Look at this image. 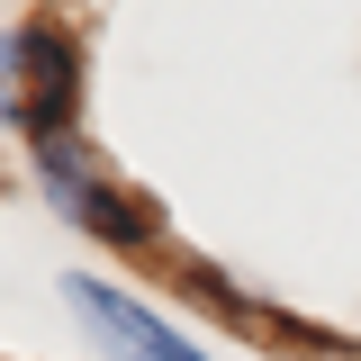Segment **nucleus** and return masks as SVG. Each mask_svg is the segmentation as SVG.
<instances>
[{"label":"nucleus","instance_id":"7ed1b4c3","mask_svg":"<svg viewBox=\"0 0 361 361\" xmlns=\"http://www.w3.org/2000/svg\"><path fill=\"white\" fill-rule=\"evenodd\" d=\"M63 307H73V325H82L109 361H208L180 325H163L145 298L109 289V280H82V271H73V280H63Z\"/></svg>","mask_w":361,"mask_h":361},{"label":"nucleus","instance_id":"f03ea898","mask_svg":"<svg viewBox=\"0 0 361 361\" xmlns=\"http://www.w3.org/2000/svg\"><path fill=\"white\" fill-rule=\"evenodd\" d=\"M37 180H45V199L82 226V235H99V244H154V208L135 199L127 180H109L73 135L37 145Z\"/></svg>","mask_w":361,"mask_h":361},{"label":"nucleus","instance_id":"f257e3e1","mask_svg":"<svg viewBox=\"0 0 361 361\" xmlns=\"http://www.w3.org/2000/svg\"><path fill=\"white\" fill-rule=\"evenodd\" d=\"M9 127L27 135V154L73 135V109H82V63H73V37L63 27H9Z\"/></svg>","mask_w":361,"mask_h":361}]
</instances>
